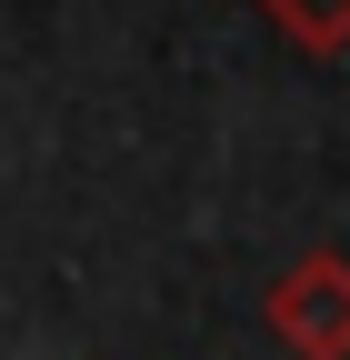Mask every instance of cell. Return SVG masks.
<instances>
[{"label":"cell","instance_id":"obj_1","mask_svg":"<svg viewBox=\"0 0 350 360\" xmlns=\"http://www.w3.org/2000/svg\"><path fill=\"white\" fill-rule=\"evenodd\" d=\"M260 321L290 360H350V250H300L271 290H260Z\"/></svg>","mask_w":350,"mask_h":360},{"label":"cell","instance_id":"obj_2","mask_svg":"<svg viewBox=\"0 0 350 360\" xmlns=\"http://www.w3.org/2000/svg\"><path fill=\"white\" fill-rule=\"evenodd\" d=\"M300 51H350V0H260Z\"/></svg>","mask_w":350,"mask_h":360}]
</instances>
